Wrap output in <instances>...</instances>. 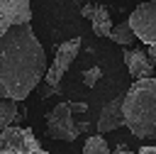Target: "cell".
<instances>
[{
	"label": "cell",
	"mask_w": 156,
	"mask_h": 154,
	"mask_svg": "<svg viewBox=\"0 0 156 154\" xmlns=\"http://www.w3.org/2000/svg\"><path fill=\"white\" fill-rule=\"evenodd\" d=\"M124 64H127V68H129V73L134 76V81H141V78H151L154 76V68H156V64L149 59V54L146 51H139V49H124Z\"/></svg>",
	"instance_id": "cell-8"
},
{
	"label": "cell",
	"mask_w": 156,
	"mask_h": 154,
	"mask_svg": "<svg viewBox=\"0 0 156 154\" xmlns=\"http://www.w3.org/2000/svg\"><path fill=\"white\" fill-rule=\"evenodd\" d=\"M80 132L83 130L73 120L71 103H58L49 110V115H46V137L61 139V142H76Z\"/></svg>",
	"instance_id": "cell-4"
},
{
	"label": "cell",
	"mask_w": 156,
	"mask_h": 154,
	"mask_svg": "<svg viewBox=\"0 0 156 154\" xmlns=\"http://www.w3.org/2000/svg\"><path fill=\"white\" fill-rule=\"evenodd\" d=\"M146 54H149V59L156 64V46H146Z\"/></svg>",
	"instance_id": "cell-19"
},
{
	"label": "cell",
	"mask_w": 156,
	"mask_h": 154,
	"mask_svg": "<svg viewBox=\"0 0 156 154\" xmlns=\"http://www.w3.org/2000/svg\"><path fill=\"white\" fill-rule=\"evenodd\" d=\"M71 108H73V112H88L85 103H71Z\"/></svg>",
	"instance_id": "cell-17"
},
{
	"label": "cell",
	"mask_w": 156,
	"mask_h": 154,
	"mask_svg": "<svg viewBox=\"0 0 156 154\" xmlns=\"http://www.w3.org/2000/svg\"><path fill=\"white\" fill-rule=\"evenodd\" d=\"M46 54L32 22L10 27L0 37V95L22 103L46 76Z\"/></svg>",
	"instance_id": "cell-1"
},
{
	"label": "cell",
	"mask_w": 156,
	"mask_h": 154,
	"mask_svg": "<svg viewBox=\"0 0 156 154\" xmlns=\"http://www.w3.org/2000/svg\"><path fill=\"white\" fill-rule=\"evenodd\" d=\"M100 76H102V73H100V68H88V71L83 73V83H85L88 88H95V86H98V81H100Z\"/></svg>",
	"instance_id": "cell-14"
},
{
	"label": "cell",
	"mask_w": 156,
	"mask_h": 154,
	"mask_svg": "<svg viewBox=\"0 0 156 154\" xmlns=\"http://www.w3.org/2000/svg\"><path fill=\"white\" fill-rule=\"evenodd\" d=\"M124 127L136 139H156V78L134 81L122 95Z\"/></svg>",
	"instance_id": "cell-2"
},
{
	"label": "cell",
	"mask_w": 156,
	"mask_h": 154,
	"mask_svg": "<svg viewBox=\"0 0 156 154\" xmlns=\"http://www.w3.org/2000/svg\"><path fill=\"white\" fill-rule=\"evenodd\" d=\"M124 125V115H122V98H115V100H107L98 115V132H112L117 127Z\"/></svg>",
	"instance_id": "cell-9"
},
{
	"label": "cell",
	"mask_w": 156,
	"mask_h": 154,
	"mask_svg": "<svg viewBox=\"0 0 156 154\" xmlns=\"http://www.w3.org/2000/svg\"><path fill=\"white\" fill-rule=\"evenodd\" d=\"M136 154H156V144H146V147H141Z\"/></svg>",
	"instance_id": "cell-18"
},
{
	"label": "cell",
	"mask_w": 156,
	"mask_h": 154,
	"mask_svg": "<svg viewBox=\"0 0 156 154\" xmlns=\"http://www.w3.org/2000/svg\"><path fill=\"white\" fill-rule=\"evenodd\" d=\"M0 154H49V152L39 144L37 134L29 127L12 125L0 130Z\"/></svg>",
	"instance_id": "cell-3"
},
{
	"label": "cell",
	"mask_w": 156,
	"mask_h": 154,
	"mask_svg": "<svg viewBox=\"0 0 156 154\" xmlns=\"http://www.w3.org/2000/svg\"><path fill=\"white\" fill-rule=\"evenodd\" d=\"M73 2H76V5H80V7H83V5H85V2H83V0H73Z\"/></svg>",
	"instance_id": "cell-20"
},
{
	"label": "cell",
	"mask_w": 156,
	"mask_h": 154,
	"mask_svg": "<svg viewBox=\"0 0 156 154\" xmlns=\"http://www.w3.org/2000/svg\"><path fill=\"white\" fill-rule=\"evenodd\" d=\"M32 20V2L29 0H0V37L22 22Z\"/></svg>",
	"instance_id": "cell-7"
},
{
	"label": "cell",
	"mask_w": 156,
	"mask_h": 154,
	"mask_svg": "<svg viewBox=\"0 0 156 154\" xmlns=\"http://www.w3.org/2000/svg\"><path fill=\"white\" fill-rule=\"evenodd\" d=\"M83 154H112V152L102 134H90L83 144Z\"/></svg>",
	"instance_id": "cell-13"
},
{
	"label": "cell",
	"mask_w": 156,
	"mask_h": 154,
	"mask_svg": "<svg viewBox=\"0 0 156 154\" xmlns=\"http://www.w3.org/2000/svg\"><path fill=\"white\" fill-rule=\"evenodd\" d=\"M20 117H22V115H20L17 100H10V98H2V95H0V130L12 127Z\"/></svg>",
	"instance_id": "cell-11"
},
{
	"label": "cell",
	"mask_w": 156,
	"mask_h": 154,
	"mask_svg": "<svg viewBox=\"0 0 156 154\" xmlns=\"http://www.w3.org/2000/svg\"><path fill=\"white\" fill-rule=\"evenodd\" d=\"M95 7H98V5H93V2H85V5L80 7V15L90 20V17H93V12H95Z\"/></svg>",
	"instance_id": "cell-15"
},
{
	"label": "cell",
	"mask_w": 156,
	"mask_h": 154,
	"mask_svg": "<svg viewBox=\"0 0 156 154\" xmlns=\"http://www.w3.org/2000/svg\"><path fill=\"white\" fill-rule=\"evenodd\" d=\"M78 49H80V39H68V42H63V44L56 46V59H54V64L46 68V76H44L46 86H51V88H58V86H61V78L66 76L68 66H71L73 59L78 56Z\"/></svg>",
	"instance_id": "cell-6"
},
{
	"label": "cell",
	"mask_w": 156,
	"mask_h": 154,
	"mask_svg": "<svg viewBox=\"0 0 156 154\" xmlns=\"http://www.w3.org/2000/svg\"><path fill=\"white\" fill-rule=\"evenodd\" d=\"M112 154H136V152H132V149H129V147H127V144H117V147H115V152H112Z\"/></svg>",
	"instance_id": "cell-16"
},
{
	"label": "cell",
	"mask_w": 156,
	"mask_h": 154,
	"mask_svg": "<svg viewBox=\"0 0 156 154\" xmlns=\"http://www.w3.org/2000/svg\"><path fill=\"white\" fill-rule=\"evenodd\" d=\"M129 27L134 29L136 39L146 46H156V0L141 2L129 12Z\"/></svg>",
	"instance_id": "cell-5"
},
{
	"label": "cell",
	"mask_w": 156,
	"mask_h": 154,
	"mask_svg": "<svg viewBox=\"0 0 156 154\" xmlns=\"http://www.w3.org/2000/svg\"><path fill=\"white\" fill-rule=\"evenodd\" d=\"M110 39H112L115 44H119V46H124V49H127V46L136 39V34H134V29L129 27V22H117V24L112 27Z\"/></svg>",
	"instance_id": "cell-12"
},
{
	"label": "cell",
	"mask_w": 156,
	"mask_h": 154,
	"mask_svg": "<svg viewBox=\"0 0 156 154\" xmlns=\"http://www.w3.org/2000/svg\"><path fill=\"white\" fill-rule=\"evenodd\" d=\"M90 24H93V32L98 34V37H107L110 39V34H112V20H110V10L105 7V5H98L95 7V12H93V17H90Z\"/></svg>",
	"instance_id": "cell-10"
}]
</instances>
